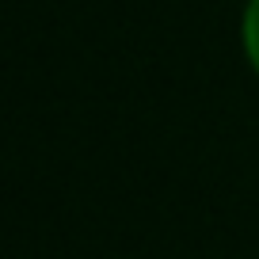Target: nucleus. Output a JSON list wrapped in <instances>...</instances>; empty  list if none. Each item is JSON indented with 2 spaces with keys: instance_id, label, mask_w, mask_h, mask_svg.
Segmentation results:
<instances>
[{
  "instance_id": "1",
  "label": "nucleus",
  "mask_w": 259,
  "mask_h": 259,
  "mask_svg": "<svg viewBox=\"0 0 259 259\" xmlns=\"http://www.w3.org/2000/svg\"><path fill=\"white\" fill-rule=\"evenodd\" d=\"M240 54H244V65L251 69V76L259 80V0H244L240 8Z\"/></svg>"
}]
</instances>
